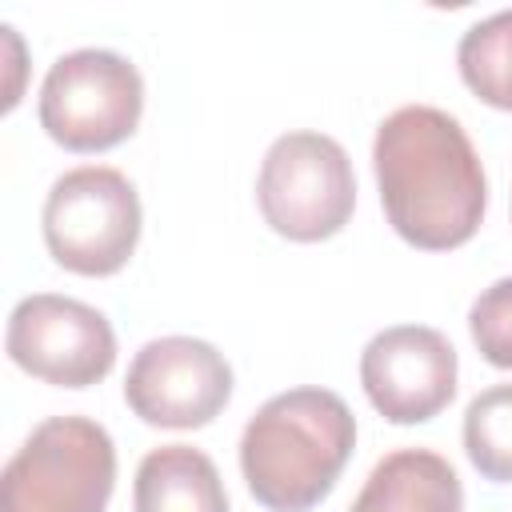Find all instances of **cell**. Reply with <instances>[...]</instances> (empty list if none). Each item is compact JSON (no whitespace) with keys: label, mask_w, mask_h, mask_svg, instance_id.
I'll use <instances>...</instances> for the list:
<instances>
[{"label":"cell","mask_w":512,"mask_h":512,"mask_svg":"<svg viewBox=\"0 0 512 512\" xmlns=\"http://www.w3.org/2000/svg\"><path fill=\"white\" fill-rule=\"evenodd\" d=\"M464 452L484 480L512 484V384H492L468 400Z\"/></svg>","instance_id":"4fadbf2b"},{"label":"cell","mask_w":512,"mask_h":512,"mask_svg":"<svg viewBox=\"0 0 512 512\" xmlns=\"http://www.w3.org/2000/svg\"><path fill=\"white\" fill-rule=\"evenodd\" d=\"M348 512H464V488L440 452L396 448L376 460Z\"/></svg>","instance_id":"30bf717a"},{"label":"cell","mask_w":512,"mask_h":512,"mask_svg":"<svg viewBox=\"0 0 512 512\" xmlns=\"http://www.w3.org/2000/svg\"><path fill=\"white\" fill-rule=\"evenodd\" d=\"M460 80L484 104L512 112V8L476 20L456 48Z\"/></svg>","instance_id":"7c38bea8"},{"label":"cell","mask_w":512,"mask_h":512,"mask_svg":"<svg viewBox=\"0 0 512 512\" xmlns=\"http://www.w3.org/2000/svg\"><path fill=\"white\" fill-rule=\"evenodd\" d=\"M360 384L392 424H424L456 396V348L428 324L376 332L360 352Z\"/></svg>","instance_id":"9c48e42d"},{"label":"cell","mask_w":512,"mask_h":512,"mask_svg":"<svg viewBox=\"0 0 512 512\" xmlns=\"http://www.w3.org/2000/svg\"><path fill=\"white\" fill-rule=\"evenodd\" d=\"M468 332L480 356L496 368H512V276L488 284L468 308Z\"/></svg>","instance_id":"5bb4252c"},{"label":"cell","mask_w":512,"mask_h":512,"mask_svg":"<svg viewBox=\"0 0 512 512\" xmlns=\"http://www.w3.org/2000/svg\"><path fill=\"white\" fill-rule=\"evenodd\" d=\"M40 128L68 152H108L124 144L144 112L136 64L108 48L64 52L40 84Z\"/></svg>","instance_id":"8992f818"},{"label":"cell","mask_w":512,"mask_h":512,"mask_svg":"<svg viewBox=\"0 0 512 512\" xmlns=\"http://www.w3.org/2000/svg\"><path fill=\"white\" fill-rule=\"evenodd\" d=\"M40 224L60 268L76 276H112L136 252L140 196L120 168L84 164L56 176L44 196Z\"/></svg>","instance_id":"277c9868"},{"label":"cell","mask_w":512,"mask_h":512,"mask_svg":"<svg viewBox=\"0 0 512 512\" xmlns=\"http://www.w3.org/2000/svg\"><path fill=\"white\" fill-rule=\"evenodd\" d=\"M124 400L152 428H204L232 400V364L196 336L148 340L128 364Z\"/></svg>","instance_id":"ba28073f"},{"label":"cell","mask_w":512,"mask_h":512,"mask_svg":"<svg viewBox=\"0 0 512 512\" xmlns=\"http://www.w3.org/2000/svg\"><path fill=\"white\" fill-rule=\"evenodd\" d=\"M132 512H228V492L208 452L160 444L136 468Z\"/></svg>","instance_id":"8fae6325"},{"label":"cell","mask_w":512,"mask_h":512,"mask_svg":"<svg viewBox=\"0 0 512 512\" xmlns=\"http://www.w3.org/2000/svg\"><path fill=\"white\" fill-rule=\"evenodd\" d=\"M372 168L388 224L424 252H448L476 236L488 208L484 164L456 116L404 104L380 120Z\"/></svg>","instance_id":"6da1fadb"},{"label":"cell","mask_w":512,"mask_h":512,"mask_svg":"<svg viewBox=\"0 0 512 512\" xmlns=\"http://www.w3.org/2000/svg\"><path fill=\"white\" fill-rule=\"evenodd\" d=\"M116 484V448L88 416H48L0 476V512H104Z\"/></svg>","instance_id":"3957f363"},{"label":"cell","mask_w":512,"mask_h":512,"mask_svg":"<svg viewBox=\"0 0 512 512\" xmlns=\"http://www.w3.org/2000/svg\"><path fill=\"white\" fill-rule=\"evenodd\" d=\"M4 348L16 368L56 388H92L116 364L108 316L56 292H32L12 308Z\"/></svg>","instance_id":"52a82bcc"},{"label":"cell","mask_w":512,"mask_h":512,"mask_svg":"<svg viewBox=\"0 0 512 512\" xmlns=\"http://www.w3.org/2000/svg\"><path fill=\"white\" fill-rule=\"evenodd\" d=\"M264 224L296 244L336 236L356 208V176L348 152L324 132H284L264 152L256 176Z\"/></svg>","instance_id":"5b68a950"},{"label":"cell","mask_w":512,"mask_h":512,"mask_svg":"<svg viewBox=\"0 0 512 512\" xmlns=\"http://www.w3.org/2000/svg\"><path fill=\"white\" fill-rule=\"evenodd\" d=\"M356 448V416L328 388H288L264 400L240 436V472L268 512H312Z\"/></svg>","instance_id":"7a4b0ae2"}]
</instances>
